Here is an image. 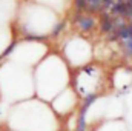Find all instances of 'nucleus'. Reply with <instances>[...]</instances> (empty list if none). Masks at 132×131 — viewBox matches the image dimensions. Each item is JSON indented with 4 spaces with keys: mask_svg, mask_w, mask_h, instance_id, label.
<instances>
[{
    "mask_svg": "<svg viewBox=\"0 0 132 131\" xmlns=\"http://www.w3.org/2000/svg\"><path fill=\"white\" fill-rule=\"evenodd\" d=\"M95 99H97V94H89V96H86L85 102H83V105H81V108H80V113H78V123H77V131H85V128H86V120H85L86 111H88V108L91 106V103H92Z\"/></svg>",
    "mask_w": 132,
    "mask_h": 131,
    "instance_id": "nucleus-1",
    "label": "nucleus"
},
{
    "mask_svg": "<svg viewBox=\"0 0 132 131\" xmlns=\"http://www.w3.org/2000/svg\"><path fill=\"white\" fill-rule=\"evenodd\" d=\"M75 20H77L80 30H83V31H89V30H92L94 25H95V20H94V17H91V16H80V14H77V19H75Z\"/></svg>",
    "mask_w": 132,
    "mask_h": 131,
    "instance_id": "nucleus-2",
    "label": "nucleus"
},
{
    "mask_svg": "<svg viewBox=\"0 0 132 131\" xmlns=\"http://www.w3.org/2000/svg\"><path fill=\"white\" fill-rule=\"evenodd\" d=\"M101 31H104V33L115 31V20L104 14V16H103V19H101Z\"/></svg>",
    "mask_w": 132,
    "mask_h": 131,
    "instance_id": "nucleus-3",
    "label": "nucleus"
},
{
    "mask_svg": "<svg viewBox=\"0 0 132 131\" xmlns=\"http://www.w3.org/2000/svg\"><path fill=\"white\" fill-rule=\"evenodd\" d=\"M128 30H129V35L125 40V49H126V53L129 56H132V22L128 25Z\"/></svg>",
    "mask_w": 132,
    "mask_h": 131,
    "instance_id": "nucleus-4",
    "label": "nucleus"
},
{
    "mask_svg": "<svg viewBox=\"0 0 132 131\" xmlns=\"http://www.w3.org/2000/svg\"><path fill=\"white\" fill-rule=\"evenodd\" d=\"M75 3V8L78 11H83V9H88V5H86V0H74Z\"/></svg>",
    "mask_w": 132,
    "mask_h": 131,
    "instance_id": "nucleus-5",
    "label": "nucleus"
},
{
    "mask_svg": "<svg viewBox=\"0 0 132 131\" xmlns=\"http://www.w3.org/2000/svg\"><path fill=\"white\" fill-rule=\"evenodd\" d=\"M63 28V23H60V25H57L55 28H54V31H52V34H59L60 33V30Z\"/></svg>",
    "mask_w": 132,
    "mask_h": 131,
    "instance_id": "nucleus-6",
    "label": "nucleus"
}]
</instances>
